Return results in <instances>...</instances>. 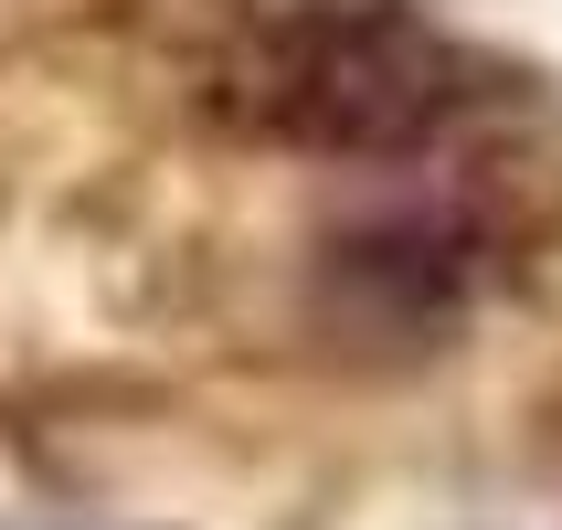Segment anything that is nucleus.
<instances>
[{
	"mask_svg": "<svg viewBox=\"0 0 562 530\" xmlns=\"http://www.w3.org/2000/svg\"><path fill=\"white\" fill-rule=\"evenodd\" d=\"M223 95L255 138L329 159H425L499 106V75L404 0H277L255 11Z\"/></svg>",
	"mask_w": 562,
	"mask_h": 530,
	"instance_id": "nucleus-1",
	"label": "nucleus"
}]
</instances>
